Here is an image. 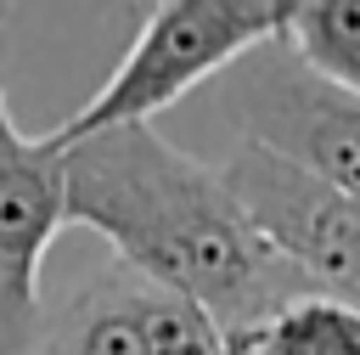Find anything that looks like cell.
I'll return each instance as SVG.
<instances>
[{
  "instance_id": "1",
  "label": "cell",
  "mask_w": 360,
  "mask_h": 355,
  "mask_svg": "<svg viewBox=\"0 0 360 355\" xmlns=\"http://www.w3.org/2000/svg\"><path fill=\"white\" fill-rule=\"evenodd\" d=\"M62 220L96 231L129 276L202 310L219 338L315 299L253 237L219 169L180 152L158 124H118L62 147Z\"/></svg>"
},
{
  "instance_id": "2",
  "label": "cell",
  "mask_w": 360,
  "mask_h": 355,
  "mask_svg": "<svg viewBox=\"0 0 360 355\" xmlns=\"http://www.w3.org/2000/svg\"><path fill=\"white\" fill-rule=\"evenodd\" d=\"M287 0H163L146 6L135 45L118 56L107 85L51 130L56 147H73L84 135L118 130V124H152L163 107H174L202 79L225 73L248 45L281 34Z\"/></svg>"
},
{
  "instance_id": "3",
  "label": "cell",
  "mask_w": 360,
  "mask_h": 355,
  "mask_svg": "<svg viewBox=\"0 0 360 355\" xmlns=\"http://www.w3.org/2000/svg\"><path fill=\"white\" fill-rule=\"evenodd\" d=\"M214 101L236 124L242 147H259L349 197H360V101L315 73L287 34L248 45L214 73Z\"/></svg>"
},
{
  "instance_id": "4",
  "label": "cell",
  "mask_w": 360,
  "mask_h": 355,
  "mask_svg": "<svg viewBox=\"0 0 360 355\" xmlns=\"http://www.w3.org/2000/svg\"><path fill=\"white\" fill-rule=\"evenodd\" d=\"M219 180L253 237L315 293L360 310V197L259 152L236 147L219 163Z\"/></svg>"
},
{
  "instance_id": "5",
  "label": "cell",
  "mask_w": 360,
  "mask_h": 355,
  "mask_svg": "<svg viewBox=\"0 0 360 355\" xmlns=\"http://www.w3.org/2000/svg\"><path fill=\"white\" fill-rule=\"evenodd\" d=\"M34 355H219V332L186 299L101 265L68 299L39 310Z\"/></svg>"
},
{
  "instance_id": "6",
  "label": "cell",
  "mask_w": 360,
  "mask_h": 355,
  "mask_svg": "<svg viewBox=\"0 0 360 355\" xmlns=\"http://www.w3.org/2000/svg\"><path fill=\"white\" fill-rule=\"evenodd\" d=\"M62 225V147L22 135L0 85V355H34L45 310L39 265Z\"/></svg>"
},
{
  "instance_id": "7",
  "label": "cell",
  "mask_w": 360,
  "mask_h": 355,
  "mask_svg": "<svg viewBox=\"0 0 360 355\" xmlns=\"http://www.w3.org/2000/svg\"><path fill=\"white\" fill-rule=\"evenodd\" d=\"M219 355H360V310L332 299H292L248 332H225Z\"/></svg>"
},
{
  "instance_id": "8",
  "label": "cell",
  "mask_w": 360,
  "mask_h": 355,
  "mask_svg": "<svg viewBox=\"0 0 360 355\" xmlns=\"http://www.w3.org/2000/svg\"><path fill=\"white\" fill-rule=\"evenodd\" d=\"M281 34L315 73L360 101V0H287Z\"/></svg>"
}]
</instances>
